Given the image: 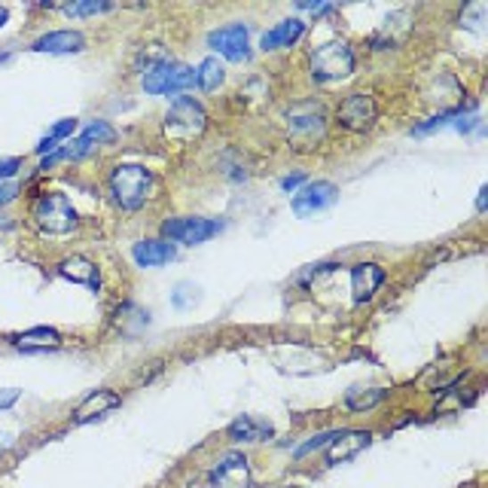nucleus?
<instances>
[{
  "instance_id": "obj_1",
  "label": "nucleus",
  "mask_w": 488,
  "mask_h": 488,
  "mask_svg": "<svg viewBox=\"0 0 488 488\" xmlns=\"http://www.w3.org/2000/svg\"><path fill=\"white\" fill-rule=\"evenodd\" d=\"M150 186H153V175L143 165H117L110 175V192L126 211H138L147 202Z\"/></svg>"
},
{
  "instance_id": "obj_2",
  "label": "nucleus",
  "mask_w": 488,
  "mask_h": 488,
  "mask_svg": "<svg viewBox=\"0 0 488 488\" xmlns=\"http://www.w3.org/2000/svg\"><path fill=\"white\" fill-rule=\"evenodd\" d=\"M196 85V70L186 68V64L177 61H153L143 70V89L150 95H181V92H190Z\"/></svg>"
},
{
  "instance_id": "obj_3",
  "label": "nucleus",
  "mask_w": 488,
  "mask_h": 488,
  "mask_svg": "<svg viewBox=\"0 0 488 488\" xmlns=\"http://www.w3.org/2000/svg\"><path fill=\"white\" fill-rule=\"evenodd\" d=\"M207 128V113L202 104H196L192 98H177L175 104L165 113V134L177 143H190L202 138Z\"/></svg>"
},
{
  "instance_id": "obj_4",
  "label": "nucleus",
  "mask_w": 488,
  "mask_h": 488,
  "mask_svg": "<svg viewBox=\"0 0 488 488\" xmlns=\"http://www.w3.org/2000/svg\"><path fill=\"white\" fill-rule=\"evenodd\" d=\"M354 74V53H351L348 43L336 40L324 43L312 53V77L314 83H339L348 80Z\"/></svg>"
},
{
  "instance_id": "obj_5",
  "label": "nucleus",
  "mask_w": 488,
  "mask_h": 488,
  "mask_svg": "<svg viewBox=\"0 0 488 488\" xmlns=\"http://www.w3.org/2000/svg\"><path fill=\"white\" fill-rule=\"evenodd\" d=\"M34 224L37 229L49 235H68L77 229V211L74 205L68 202V196H61V192H46V196H40L37 202H34V211H31Z\"/></svg>"
},
{
  "instance_id": "obj_6",
  "label": "nucleus",
  "mask_w": 488,
  "mask_h": 488,
  "mask_svg": "<svg viewBox=\"0 0 488 488\" xmlns=\"http://www.w3.org/2000/svg\"><path fill=\"white\" fill-rule=\"evenodd\" d=\"M224 220H207V217H171L162 224V239L175 244H202L214 235L224 232Z\"/></svg>"
},
{
  "instance_id": "obj_7",
  "label": "nucleus",
  "mask_w": 488,
  "mask_h": 488,
  "mask_svg": "<svg viewBox=\"0 0 488 488\" xmlns=\"http://www.w3.org/2000/svg\"><path fill=\"white\" fill-rule=\"evenodd\" d=\"M376 117H378V107L372 102V95H363V92L348 95L346 102L339 104V110H336L339 126L351 128V132H366V128L376 122Z\"/></svg>"
},
{
  "instance_id": "obj_8",
  "label": "nucleus",
  "mask_w": 488,
  "mask_h": 488,
  "mask_svg": "<svg viewBox=\"0 0 488 488\" xmlns=\"http://www.w3.org/2000/svg\"><path fill=\"white\" fill-rule=\"evenodd\" d=\"M248 25H226L220 28V31H211V37H207V46L214 49V53H220L226 61H244L250 55V46H248Z\"/></svg>"
},
{
  "instance_id": "obj_9",
  "label": "nucleus",
  "mask_w": 488,
  "mask_h": 488,
  "mask_svg": "<svg viewBox=\"0 0 488 488\" xmlns=\"http://www.w3.org/2000/svg\"><path fill=\"white\" fill-rule=\"evenodd\" d=\"M336 196H339V190H336V183L329 181H318V183H308L303 186L299 192H293V211L299 214V217H312V214L324 211L336 202Z\"/></svg>"
},
{
  "instance_id": "obj_10",
  "label": "nucleus",
  "mask_w": 488,
  "mask_h": 488,
  "mask_svg": "<svg viewBox=\"0 0 488 488\" xmlns=\"http://www.w3.org/2000/svg\"><path fill=\"white\" fill-rule=\"evenodd\" d=\"M372 443L370 430H342L329 440L327 446V461L329 464H346L351 458H357L361 451Z\"/></svg>"
},
{
  "instance_id": "obj_11",
  "label": "nucleus",
  "mask_w": 488,
  "mask_h": 488,
  "mask_svg": "<svg viewBox=\"0 0 488 488\" xmlns=\"http://www.w3.org/2000/svg\"><path fill=\"white\" fill-rule=\"evenodd\" d=\"M287 122H290V134L293 138H321L324 134V110L318 104H299L287 113Z\"/></svg>"
},
{
  "instance_id": "obj_12",
  "label": "nucleus",
  "mask_w": 488,
  "mask_h": 488,
  "mask_svg": "<svg viewBox=\"0 0 488 488\" xmlns=\"http://www.w3.org/2000/svg\"><path fill=\"white\" fill-rule=\"evenodd\" d=\"M119 403H122V397L117 391H107V387L92 391L89 397L74 409V425H89V421H95V419H104V415L110 412V409H117Z\"/></svg>"
},
{
  "instance_id": "obj_13",
  "label": "nucleus",
  "mask_w": 488,
  "mask_h": 488,
  "mask_svg": "<svg viewBox=\"0 0 488 488\" xmlns=\"http://www.w3.org/2000/svg\"><path fill=\"white\" fill-rule=\"evenodd\" d=\"M385 281V269L376 263H361L351 269V293H354V303H370L376 297V290Z\"/></svg>"
},
{
  "instance_id": "obj_14",
  "label": "nucleus",
  "mask_w": 488,
  "mask_h": 488,
  "mask_svg": "<svg viewBox=\"0 0 488 488\" xmlns=\"http://www.w3.org/2000/svg\"><path fill=\"white\" fill-rule=\"evenodd\" d=\"M211 479H214V485H220V488H250L248 458L239 455V451L226 455L224 461L217 464V470H214Z\"/></svg>"
},
{
  "instance_id": "obj_15",
  "label": "nucleus",
  "mask_w": 488,
  "mask_h": 488,
  "mask_svg": "<svg viewBox=\"0 0 488 488\" xmlns=\"http://www.w3.org/2000/svg\"><path fill=\"white\" fill-rule=\"evenodd\" d=\"M85 40L80 31H49L40 40H34V53H46V55H70V53H83Z\"/></svg>"
},
{
  "instance_id": "obj_16",
  "label": "nucleus",
  "mask_w": 488,
  "mask_h": 488,
  "mask_svg": "<svg viewBox=\"0 0 488 488\" xmlns=\"http://www.w3.org/2000/svg\"><path fill=\"white\" fill-rule=\"evenodd\" d=\"M175 244L165 241V239H147V241H138L132 248V256L141 269H156V265H165L175 260Z\"/></svg>"
},
{
  "instance_id": "obj_17",
  "label": "nucleus",
  "mask_w": 488,
  "mask_h": 488,
  "mask_svg": "<svg viewBox=\"0 0 488 488\" xmlns=\"http://www.w3.org/2000/svg\"><path fill=\"white\" fill-rule=\"evenodd\" d=\"M59 275L68 278V281H74V284L92 287V290H98V287H102L98 265L92 263V260H85V256H68V260H61L59 263Z\"/></svg>"
},
{
  "instance_id": "obj_18",
  "label": "nucleus",
  "mask_w": 488,
  "mask_h": 488,
  "mask_svg": "<svg viewBox=\"0 0 488 488\" xmlns=\"http://www.w3.org/2000/svg\"><path fill=\"white\" fill-rule=\"evenodd\" d=\"M305 34V21L299 19H287L281 25H275L272 31H265L260 37V49L272 53V49H284V46H293L299 37Z\"/></svg>"
},
{
  "instance_id": "obj_19",
  "label": "nucleus",
  "mask_w": 488,
  "mask_h": 488,
  "mask_svg": "<svg viewBox=\"0 0 488 488\" xmlns=\"http://www.w3.org/2000/svg\"><path fill=\"white\" fill-rule=\"evenodd\" d=\"M12 346L21 351H49V348L61 346V336H59V329H53V327H34V329H28V333L12 336Z\"/></svg>"
},
{
  "instance_id": "obj_20",
  "label": "nucleus",
  "mask_w": 488,
  "mask_h": 488,
  "mask_svg": "<svg viewBox=\"0 0 488 488\" xmlns=\"http://www.w3.org/2000/svg\"><path fill=\"white\" fill-rule=\"evenodd\" d=\"M229 436H232L235 443H260L272 436V425L269 421L254 419V415H241L239 421L229 425Z\"/></svg>"
},
{
  "instance_id": "obj_21",
  "label": "nucleus",
  "mask_w": 488,
  "mask_h": 488,
  "mask_svg": "<svg viewBox=\"0 0 488 488\" xmlns=\"http://www.w3.org/2000/svg\"><path fill=\"white\" fill-rule=\"evenodd\" d=\"M385 397H387L385 387H366V391H363V387H354V391H348L346 406L351 409V412H366V409L382 403Z\"/></svg>"
},
{
  "instance_id": "obj_22",
  "label": "nucleus",
  "mask_w": 488,
  "mask_h": 488,
  "mask_svg": "<svg viewBox=\"0 0 488 488\" xmlns=\"http://www.w3.org/2000/svg\"><path fill=\"white\" fill-rule=\"evenodd\" d=\"M224 64H220V59H205L202 64L196 68V85L205 92H214L220 89V83H224Z\"/></svg>"
},
{
  "instance_id": "obj_23",
  "label": "nucleus",
  "mask_w": 488,
  "mask_h": 488,
  "mask_svg": "<svg viewBox=\"0 0 488 488\" xmlns=\"http://www.w3.org/2000/svg\"><path fill=\"white\" fill-rule=\"evenodd\" d=\"M74 128H77V119H61L59 126L53 128V132L46 134L40 143H37V153L40 156H46V153H55L59 150V141H64L68 134H74Z\"/></svg>"
},
{
  "instance_id": "obj_24",
  "label": "nucleus",
  "mask_w": 488,
  "mask_h": 488,
  "mask_svg": "<svg viewBox=\"0 0 488 488\" xmlns=\"http://www.w3.org/2000/svg\"><path fill=\"white\" fill-rule=\"evenodd\" d=\"M83 138H85V141H92L95 147H102V143H113V141H117V132H113V128L107 126V122L95 119V122H89V126H85Z\"/></svg>"
},
{
  "instance_id": "obj_25",
  "label": "nucleus",
  "mask_w": 488,
  "mask_h": 488,
  "mask_svg": "<svg viewBox=\"0 0 488 488\" xmlns=\"http://www.w3.org/2000/svg\"><path fill=\"white\" fill-rule=\"evenodd\" d=\"M110 4H98V0H85V4H70L64 6V12L74 19H83V16H95V12H107Z\"/></svg>"
},
{
  "instance_id": "obj_26",
  "label": "nucleus",
  "mask_w": 488,
  "mask_h": 488,
  "mask_svg": "<svg viewBox=\"0 0 488 488\" xmlns=\"http://www.w3.org/2000/svg\"><path fill=\"white\" fill-rule=\"evenodd\" d=\"M196 299H199V287H192V284H177L175 293H171V303H175L177 308L196 305Z\"/></svg>"
},
{
  "instance_id": "obj_27",
  "label": "nucleus",
  "mask_w": 488,
  "mask_h": 488,
  "mask_svg": "<svg viewBox=\"0 0 488 488\" xmlns=\"http://www.w3.org/2000/svg\"><path fill=\"white\" fill-rule=\"evenodd\" d=\"M336 436V430H327V434H318V436H312V440L305 443V446H299L297 449V458H305V455H312L314 449H324L329 446V440Z\"/></svg>"
},
{
  "instance_id": "obj_28",
  "label": "nucleus",
  "mask_w": 488,
  "mask_h": 488,
  "mask_svg": "<svg viewBox=\"0 0 488 488\" xmlns=\"http://www.w3.org/2000/svg\"><path fill=\"white\" fill-rule=\"evenodd\" d=\"M21 397L19 387H6V391H0V409H10L16 406V400Z\"/></svg>"
},
{
  "instance_id": "obj_29",
  "label": "nucleus",
  "mask_w": 488,
  "mask_h": 488,
  "mask_svg": "<svg viewBox=\"0 0 488 488\" xmlns=\"http://www.w3.org/2000/svg\"><path fill=\"white\" fill-rule=\"evenodd\" d=\"M16 196H19V183H12V181H10V183H4V186H0V207L10 205Z\"/></svg>"
},
{
  "instance_id": "obj_30",
  "label": "nucleus",
  "mask_w": 488,
  "mask_h": 488,
  "mask_svg": "<svg viewBox=\"0 0 488 488\" xmlns=\"http://www.w3.org/2000/svg\"><path fill=\"white\" fill-rule=\"evenodd\" d=\"M305 183V175H290V177H284L281 181V190L284 192H299V186Z\"/></svg>"
},
{
  "instance_id": "obj_31",
  "label": "nucleus",
  "mask_w": 488,
  "mask_h": 488,
  "mask_svg": "<svg viewBox=\"0 0 488 488\" xmlns=\"http://www.w3.org/2000/svg\"><path fill=\"white\" fill-rule=\"evenodd\" d=\"M19 168H21V162H19V159H6V162H0V181H6V177H12Z\"/></svg>"
},
{
  "instance_id": "obj_32",
  "label": "nucleus",
  "mask_w": 488,
  "mask_h": 488,
  "mask_svg": "<svg viewBox=\"0 0 488 488\" xmlns=\"http://www.w3.org/2000/svg\"><path fill=\"white\" fill-rule=\"evenodd\" d=\"M485 196H488V190L483 186V190H479V199H476V207H479V211H483V207H485Z\"/></svg>"
},
{
  "instance_id": "obj_33",
  "label": "nucleus",
  "mask_w": 488,
  "mask_h": 488,
  "mask_svg": "<svg viewBox=\"0 0 488 488\" xmlns=\"http://www.w3.org/2000/svg\"><path fill=\"white\" fill-rule=\"evenodd\" d=\"M6 19H10V12H6V10H4V6H0V28H4V25H6Z\"/></svg>"
},
{
  "instance_id": "obj_34",
  "label": "nucleus",
  "mask_w": 488,
  "mask_h": 488,
  "mask_svg": "<svg viewBox=\"0 0 488 488\" xmlns=\"http://www.w3.org/2000/svg\"><path fill=\"white\" fill-rule=\"evenodd\" d=\"M6 59H10V53H0V61H6Z\"/></svg>"
},
{
  "instance_id": "obj_35",
  "label": "nucleus",
  "mask_w": 488,
  "mask_h": 488,
  "mask_svg": "<svg viewBox=\"0 0 488 488\" xmlns=\"http://www.w3.org/2000/svg\"><path fill=\"white\" fill-rule=\"evenodd\" d=\"M290 488H299V485H290Z\"/></svg>"
}]
</instances>
